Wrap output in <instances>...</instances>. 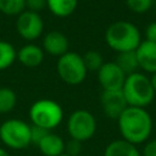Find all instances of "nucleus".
I'll return each mask as SVG.
<instances>
[{"label":"nucleus","instance_id":"1","mask_svg":"<svg viewBox=\"0 0 156 156\" xmlns=\"http://www.w3.org/2000/svg\"><path fill=\"white\" fill-rule=\"evenodd\" d=\"M122 139L133 144H145L152 133L151 115L143 107L128 106L117 118Z\"/></svg>","mask_w":156,"mask_h":156},{"label":"nucleus","instance_id":"2","mask_svg":"<svg viewBox=\"0 0 156 156\" xmlns=\"http://www.w3.org/2000/svg\"><path fill=\"white\" fill-rule=\"evenodd\" d=\"M105 41L110 49L119 52L135 51L141 43L139 28L129 21H116L105 32Z\"/></svg>","mask_w":156,"mask_h":156},{"label":"nucleus","instance_id":"3","mask_svg":"<svg viewBox=\"0 0 156 156\" xmlns=\"http://www.w3.org/2000/svg\"><path fill=\"white\" fill-rule=\"evenodd\" d=\"M122 93L128 106L145 108L152 104L156 94L154 91L150 77L141 72H134L126 77Z\"/></svg>","mask_w":156,"mask_h":156},{"label":"nucleus","instance_id":"4","mask_svg":"<svg viewBox=\"0 0 156 156\" xmlns=\"http://www.w3.org/2000/svg\"><path fill=\"white\" fill-rule=\"evenodd\" d=\"M29 118L33 126L46 130L56 128L63 119V111L58 102L51 99H39L29 108Z\"/></svg>","mask_w":156,"mask_h":156},{"label":"nucleus","instance_id":"5","mask_svg":"<svg viewBox=\"0 0 156 156\" xmlns=\"http://www.w3.org/2000/svg\"><path fill=\"white\" fill-rule=\"evenodd\" d=\"M0 140L13 150L27 147L30 143V126L18 118H10L0 126Z\"/></svg>","mask_w":156,"mask_h":156},{"label":"nucleus","instance_id":"6","mask_svg":"<svg viewBox=\"0 0 156 156\" xmlns=\"http://www.w3.org/2000/svg\"><path fill=\"white\" fill-rule=\"evenodd\" d=\"M56 69L61 80L68 85H78L83 83L88 74L83 57L73 51H68L58 57Z\"/></svg>","mask_w":156,"mask_h":156},{"label":"nucleus","instance_id":"7","mask_svg":"<svg viewBox=\"0 0 156 156\" xmlns=\"http://www.w3.org/2000/svg\"><path fill=\"white\" fill-rule=\"evenodd\" d=\"M67 132L72 139L80 143L89 140L96 132V119L88 110L73 111L67 121Z\"/></svg>","mask_w":156,"mask_h":156},{"label":"nucleus","instance_id":"8","mask_svg":"<svg viewBox=\"0 0 156 156\" xmlns=\"http://www.w3.org/2000/svg\"><path fill=\"white\" fill-rule=\"evenodd\" d=\"M16 30L21 38L28 41L38 39L44 30V22L39 13L24 10L17 16Z\"/></svg>","mask_w":156,"mask_h":156},{"label":"nucleus","instance_id":"9","mask_svg":"<svg viewBox=\"0 0 156 156\" xmlns=\"http://www.w3.org/2000/svg\"><path fill=\"white\" fill-rule=\"evenodd\" d=\"M126 77L127 76L115 61L104 62V65L98 71V80L102 90H121Z\"/></svg>","mask_w":156,"mask_h":156},{"label":"nucleus","instance_id":"10","mask_svg":"<svg viewBox=\"0 0 156 156\" xmlns=\"http://www.w3.org/2000/svg\"><path fill=\"white\" fill-rule=\"evenodd\" d=\"M100 102L104 113L108 118L117 119L121 113L128 107L126 98L121 90H102L100 96Z\"/></svg>","mask_w":156,"mask_h":156},{"label":"nucleus","instance_id":"11","mask_svg":"<svg viewBox=\"0 0 156 156\" xmlns=\"http://www.w3.org/2000/svg\"><path fill=\"white\" fill-rule=\"evenodd\" d=\"M69 41L68 38L60 30H50L48 32L43 38V50L44 52L55 56L61 57L66 52H68Z\"/></svg>","mask_w":156,"mask_h":156},{"label":"nucleus","instance_id":"12","mask_svg":"<svg viewBox=\"0 0 156 156\" xmlns=\"http://www.w3.org/2000/svg\"><path fill=\"white\" fill-rule=\"evenodd\" d=\"M139 68L146 73H156V43L141 40L135 50Z\"/></svg>","mask_w":156,"mask_h":156},{"label":"nucleus","instance_id":"13","mask_svg":"<svg viewBox=\"0 0 156 156\" xmlns=\"http://www.w3.org/2000/svg\"><path fill=\"white\" fill-rule=\"evenodd\" d=\"M17 60L24 67H38L44 60V50L35 44H26L17 51Z\"/></svg>","mask_w":156,"mask_h":156},{"label":"nucleus","instance_id":"14","mask_svg":"<svg viewBox=\"0 0 156 156\" xmlns=\"http://www.w3.org/2000/svg\"><path fill=\"white\" fill-rule=\"evenodd\" d=\"M37 146L44 156H58L65 152L63 139L58 134L51 132H49Z\"/></svg>","mask_w":156,"mask_h":156},{"label":"nucleus","instance_id":"15","mask_svg":"<svg viewBox=\"0 0 156 156\" xmlns=\"http://www.w3.org/2000/svg\"><path fill=\"white\" fill-rule=\"evenodd\" d=\"M104 156H141L136 145H133L124 139L112 140L104 151Z\"/></svg>","mask_w":156,"mask_h":156},{"label":"nucleus","instance_id":"16","mask_svg":"<svg viewBox=\"0 0 156 156\" xmlns=\"http://www.w3.org/2000/svg\"><path fill=\"white\" fill-rule=\"evenodd\" d=\"M78 6V0H46V7L50 12L60 18L71 16Z\"/></svg>","mask_w":156,"mask_h":156},{"label":"nucleus","instance_id":"17","mask_svg":"<svg viewBox=\"0 0 156 156\" xmlns=\"http://www.w3.org/2000/svg\"><path fill=\"white\" fill-rule=\"evenodd\" d=\"M117 66L123 71L126 76L132 74L134 72H138L139 65H138V58L135 51H126V52H119L115 60Z\"/></svg>","mask_w":156,"mask_h":156},{"label":"nucleus","instance_id":"18","mask_svg":"<svg viewBox=\"0 0 156 156\" xmlns=\"http://www.w3.org/2000/svg\"><path fill=\"white\" fill-rule=\"evenodd\" d=\"M16 58L17 51L15 46L6 40H0V71L11 67Z\"/></svg>","mask_w":156,"mask_h":156},{"label":"nucleus","instance_id":"19","mask_svg":"<svg viewBox=\"0 0 156 156\" xmlns=\"http://www.w3.org/2000/svg\"><path fill=\"white\" fill-rule=\"evenodd\" d=\"M17 102L16 93L7 87L0 88V113H9L13 110Z\"/></svg>","mask_w":156,"mask_h":156},{"label":"nucleus","instance_id":"20","mask_svg":"<svg viewBox=\"0 0 156 156\" xmlns=\"http://www.w3.org/2000/svg\"><path fill=\"white\" fill-rule=\"evenodd\" d=\"M24 10V0H0V12L6 16H18Z\"/></svg>","mask_w":156,"mask_h":156},{"label":"nucleus","instance_id":"21","mask_svg":"<svg viewBox=\"0 0 156 156\" xmlns=\"http://www.w3.org/2000/svg\"><path fill=\"white\" fill-rule=\"evenodd\" d=\"M84 65L88 71H99L100 67L104 65V57L102 55L96 50H88L83 56Z\"/></svg>","mask_w":156,"mask_h":156},{"label":"nucleus","instance_id":"22","mask_svg":"<svg viewBox=\"0 0 156 156\" xmlns=\"http://www.w3.org/2000/svg\"><path fill=\"white\" fill-rule=\"evenodd\" d=\"M154 0H126L127 7L134 13H144L152 7Z\"/></svg>","mask_w":156,"mask_h":156},{"label":"nucleus","instance_id":"23","mask_svg":"<svg viewBox=\"0 0 156 156\" xmlns=\"http://www.w3.org/2000/svg\"><path fill=\"white\" fill-rule=\"evenodd\" d=\"M82 151V143L76 139H69L68 141H65V154L69 156H78Z\"/></svg>","mask_w":156,"mask_h":156},{"label":"nucleus","instance_id":"24","mask_svg":"<svg viewBox=\"0 0 156 156\" xmlns=\"http://www.w3.org/2000/svg\"><path fill=\"white\" fill-rule=\"evenodd\" d=\"M50 130H46L41 127H38V126H30V143L34 144V145H38L43 138L49 133Z\"/></svg>","mask_w":156,"mask_h":156},{"label":"nucleus","instance_id":"25","mask_svg":"<svg viewBox=\"0 0 156 156\" xmlns=\"http://www.w3.org/2000/svg\"><path fill=\"white\" fill-rule=\"evenodd\" d=\"M26 10L39 13L44 7H46V0H24Z\"/></svg>","mask_w":156,"mask_h":156},{"label":"nucleus","instance_id":"26","mask_svg":"<svg viewBox=\"0 0 156 156\" xmlns=\"http://www.w3.org/2000/svg\"><path fill=\"white\" fill-rule=\"evenodd\" d=\"M141 156H156V139H149L144 144Z\"/></svg>","mask_w":156,"mask_h":156},{"label":"nucleus","instance_id":"27","mask_svg":"<svg viewBox=\"0 0 156 156\" xmlns=\"http://www.w3.org/2000/svg\"><path fill=\"white\" fill-rule=\"evenodd\" d=\"M145 40L156 43V21L150 22L145 28Z\"/></svg>","mask_w":156,"mask_h":156},{"label":"nucleus","instance_id":"28","mask_svg":"<svg viewBox=\"0 0 156 156\" xmlns=\"http://www.w3.org/2000/svg\"><path fill=\"white\" fill-rule=\"evenodd\" d=\"M150 80H151V84H152L154 91H155V94H156V73L151 74V77H150Z\"/></svg>","mask_w":156,"mask_h":156},{"label":"nucleus","instance_id":"29","mask_svg":"<svg viewBox=\"0 0 156 156\" xmlns=\"http://www.w3.org/2000/svg\"><path fill=\"white\" fill-rule=\"evenodd\" d=\"M0 156H10V154L5 150V149H2V147H0Z\"/></svg>","mask_w":156,"mask_h":156},{"label":"nucleus","instance_id":"30","mask_svg":"<svg viewBox=\"0 0 156 156\" xmlns=\"http://www.w3.org/2000/svg\"><path fill=\"white\" fill-rule=\"evenodd\" d=\"M58 156H69V155H67V154L63 152V154H61V155H58Z\"/></svg>","mask_w":156,"mask_h":156}]
</instances>
